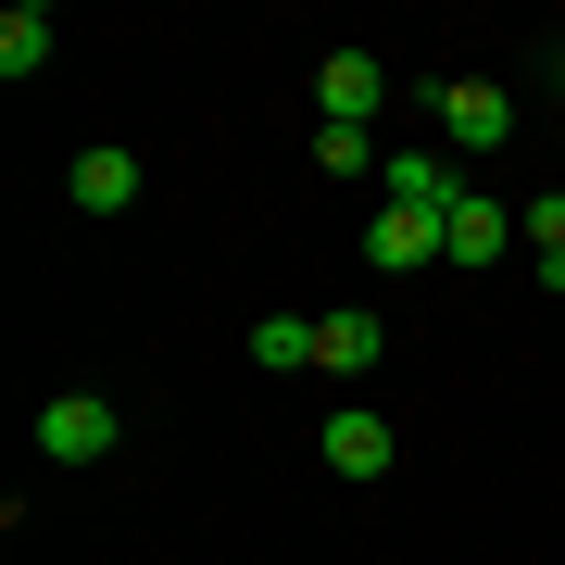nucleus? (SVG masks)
Returning <instances> with one entry per match:
<instances>
[{"instance_id":"nucleus-1","label":"nucleus","mask_w":565,"mask_h":565,"mask_svg":"<svg viewBox=\"0 0 565 565\" xmlns=\"http://www.w3.org/2000/svg\"><path fill=\"white\" fill-rule=\"evenodd\" d=\"M503 139H515V102H503L490 76H452V88H440V151L465 163V151H503Z\"/></svg>"},{"instance_id":"nucleus-2","label":"nucleus","mask_w":565,"mask_h":565,"mask_svg":"<svg viewBox=\"0 0 565 565\" xmlns=\"http://www.w3.org/2000/svg\"><path fill=\"white\" fill-rule=\"evenodd\" d=\"M114 440H126V415L102 403V390H63V403L39 415V452H51V465H102Z\"/></svg>"},{"instance_id":"nucleus-3","label":"nucleus","mask_w":565,"mask_h":565,"mask_svg":"<svg viewBox=\"0 0 565 565\" xmlns=\"http://www.w3.org/2000/svg\"><path fill=\"white\" fill-rule=\"evenodd\" d=\"M390 102V63L377 51H327V76H315V126H377Z\"/></svg>"},{"instance_id":"nucleus-4","label":"nucleus","mask_w":565,"mask_h":565,"mask_svg":"<svg viewBox=\"0 0 565 565\" xmlns=\"http://www.w3.org/2000/svg\"><path fill=\"white\" fill-rule=\"evenodd\" d=\"M377 202H403V214H440V226H452L465 177H452V151H390V163H377Z\"/></svg>"},{"instance_id":"nucleus-5","label":"nucleus","mask_w":565,"mask_h":565,"mask_svg":"<svg viewBox=\"0 0 565 565\" xmlns=\"http://www.w3.org/2000/svg\"><path fill=\"white\" fill-rule=\"evenodd\" d=\"M390 452H403V440H390L377 403H340V415H327V478H390Z\"/></svg>"},{"instance_id":"nucleus-6","label":"nucleus","mask_w":565,"mask_h":565,"mask_svg":"<svg viewBox=\"0 0 565 565\" xmlns=\"http://www.w3.org/2000/svg\"><path fill=\"white\" fill-rule=\"evenodd\" d=\"M503 252H515V214L490 202V189H465L452 226H440V264H503Z\"/></svg>"},{"instance_id":"nucleus-7","label":"nucleus","mask_w":565,"mask_h":565,"mask_svg":"<svg viewBox=\"0 0 565 565\" xmlns=\"http://www.w3.org/2000/svg\"><path fill=\"white\" fill-rule=\"evenodd\" d=\"M427 252H440V214H403V202H377V214H364V264H390V277H415Z\"/></svg>"},{"instance_id":"nucleus-8","label":"nucleus","mask_w":565,"mask_h":565,"mask_svg":"<svg viewBox=\"0 0 565 565\" xmlns=\"http://www.w3.org/2000/svg\"><path fill=\"white\" fill-rule=\"evenodd\" d=\"M377 352H390V327H377V315H315V364H327V377H364Z\"/></svg>"},{"instance_id":"nucleus-9","label":"nucleus","mask_w":565,"mask_h":565,"mask_svg":"<svg viewBox=\"0 0 565 565\" xmlns=\"http://www.w3.org/2000/svg\"><path fill=\"white\" fill-rule=\"evenodd\" d=\"M139 202V151H76V214H126Z\"/></svg>"},{"instance_id":"nucleus-10","label":"nucleus","mask_w":565,"mask_h":565,"mask_svg":"<svg viewBox=\"0 0 565 565\" xmlns=\"http://www.w3.org/2000/svg\"><path fill=\"white\" fill-rule=\"evenodd\" d=\"M39 63H51V13H39V0H13V13H0V76H39Z\"/></svg>"},{"instance_id":"nucleus-11","label":"nucleus","mask_w":565,"mask_h":565,"mask_svg":"<svg viewBox=\"0 0 565 565\" xmlns=\"http://www.w3.org/2000/svg\"><path fill=\"white\" fill-rule=\"evenodd\" d=\"M252 364L302 377V364H315V315H264V327H252Z\"/></svg>"},{"instance_id":"nucleus-12","label":"nucleus","mask_w":565,"mask_h":565,"mask_svg":"<svg viewBox=\"0 0 565 565\" xmlns=\"http://www.w3.org/2000/svg\"><path fill=\"white\" fill-rule=\"evenodd\" d=\"M315 163H327V177H377V139H364V126H315Z\"/></svg>"}]
</instances>
